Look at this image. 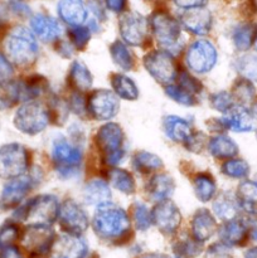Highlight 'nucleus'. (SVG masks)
Segmentation results:
<instances>
[{
	"mask_svg": "<svg viewBox=\"0 0 257 258\" xmlns=\"http://www.w3.org/2000/svg\"><path fill=\"white\" fill-rule=\"evenodd\" d=\"M133 163L136 170L144 174L151 173V171L159 170L160 168H163V161H161V159L159 156H156L155 154L148 153V151H139L134 156Z\"/></svg>",
	"mask_w": 257,
	"mask_h": 258,
	"instance_id": "36",
	"label": "nucleus"
},
{
	"mask_svg": "<svg viewBox=\"0 0 257 258\" xmlns=\"http://www.w3.org/2000/svg\"><path fill=\"white\" fill-rule=\"evenodd\" d=\"M88 112L100 121H107L115 117L120 103L117 96L108 90H98L91 93L87 101Z\"/></svg>",
	"mask_w": 257,
	"mask_h": 258,
	"instance_id": "10",
	"label": "nucleus"
},
{
	"mask_svg": "<svg viewBox=\"0 0 257 258\" xmlns=\"http://www.w3.org/2000/svg\"><path fill=\"white\" fill-rule=\"evenodd\" d=\"M59 202L52 194H42L33 198L23 209L22 219L28 226H50L58 219Z\"/></svg>",
	"mask_w": 257,
	"mask_h": 258,
	"instance_id": "3",
	"label": "nucleus"
},
{
	"mask_svg": "<svg viewBox=\"0 0 257 258\" xmlns=\"http://www.w3.org/2000/svg\"><path fill=\"white\" fill-rule=\"evenodd\" d=\"M194 191H196L197 198L203 203L212 201L216 196V181L213 176L208 173H199L193 180Z\"/></svg>",
	"mask_w": 257,
	"mask_h": 258,
	"instance_id": "33",
	"label": "nucleus"
},
{
	"mask_svg": "<svg viewBox=\"0 0 257 258\" xmlns=\"http://www.w3.org/2000/svg\"><path fill=\"white\" fill-rule=\"evenodd\" d=\"M181 24L186 30L196 35L208 34L212 28V15L209 10L203 8L188 9L180 18Z\"/></svg>",
	"mask_w": 257,
	"mask_h": 258,
	"instance_id": "18",
	"label": "nucleus"
},
{
	"mask_svg": "<svg viewBox=\"0 0 257 258\" xmlns=\"http://www.w3.org/2000/svg\"><path fill=\"white\" fill-rule=\"evenodd\" d=\"M165 92L169 97L175 102L184 106H194L198 103V98L196 95L189 92L188 90L183 88L179 85H168L165 88Z\"/></svg>",
	"mask_w": 257,
	"mask_h": 258,
	"instance_id": "38",
	"label": "nucleus"
},
{
	"mask_svg": "<svg viewBox=\"0 0 257 258\" xmlns=\"http://www.w3.org/2000/svg\"><path fill=\"white\" fill-rule=\"evenodd\" d=\"M254 93H256V90L248 80H239L233 86L231 95L233 100H237L238 102L248 103L254 98Z\"/></svg>",
	"mask_w": 257,
	"mask_h": 258,
	"instance_id": "39",
	"label": "nucleus"
},
{
	"mask_svg": "<svg viewBox=\"0 0 257 258\" xmlns=\"http://www.w3.org/2000/svg\"><path fill=\"white\" fill-rule=\"evenodd\" d=\"M83 198L86 203L91 206H106L111 201L110 186L101 179H93L86 184L83 189Z\"/></svg>",
	"mask_w": 257,
	"mask_h": 258,
	"instance_id": "24",
	"label": "nucleus"
},
{
	"mask_svg": "<svg viewBox=\"0 0 257 258\" xmlns=\"http://www.w3.org/2000/svg\"><path fill=\"white\" fill-rule=\"evenodd\" d=\"M254 29L251 24H243L237 27L233 33V43L238 50H247L251 48L254 40Z\"/></svg>",
	"mask_w": 257,
	"mask_h": 258,
	"instance_id": "37",
	"label": "nucleus"
},
{
	"mask_svg": "<svg viewBox=\"0 0 257 258\" xmlns=\"http://www.w3.org/2000/svg\"><path fill=\"white\" fill-rule=\"evenodd\" d=\"M133 219L139 231H146L153 224L151 212L143 203H135L133 207Z\"/></svg>",
	"mask_w": 257,
	"mask_h": 258,
	"instance_id": "41",
	"label": "nucleus"
},
{
	"mask_svg": "<svg viewBox=\"0 0 257 258\" xmlns=\"http://www.w3.org/2000/svg\"><path fill=\"white\" fill-rule=\"evenodd\" d=\"M237 70L247 78L257 81V57L256 55H246L239 58L237 62Z\"/></svg>",
	"mask_w": 257,
	"mask_h": 258,
	"instance_id": "45",
	"label": "nucleus"
},
{
	"mask_svg": "<svg viewBox=\"0 0 257 258\" xmlns=\"http://www.w3.org/2000/svg\"><path fill=\"white\" fill-rule=\"evenodd\" d=\"M49 125V112L43 103L29 101L20 106L14 116V126L27 135H37Z\"/></svg>",
	"mask_w": 257,
	"mask_h": 258,
	"instance_id": "4",
	"label": "nucleus"
},
{
	"mask_svg": "<svg viewBox=\"0 0 257 258\" xmlns=\"http://www.w3.org/2000/svg\"><path fill=\"white\" fill-rule=\"evenodd\" d=\"M244 258H257V247L248 249L244 254Z\"/></svg>",
	"mask_w": 257,
	"mask_h": 258,
	"instance_id": "53",
	"label": "nucleus"
},
{
	"mask_svg": "<svg viewBox=\"0 0 257 258\" xmlns=\"http://www.w3.org/2000/svg\"><path fill=\"white\" fill-rule=\"evenodd\" d=\"M111 85L115 91V95L123 100L134 101L139 97V90L135 82L122 73H115L111 76Z\"/></svg>",
	"mask_w": 257,
	"mask_h": 258,
	"instance_id": "31",
	"label": "nucleus"
},
{
	"mask_svg": "<svg viewBox=\"0 0 257 258\" xmlns=\"http://www.w3.org/2000/svg\"><path fill=\"white\" fill-rule=\"evenodd\" d=\"M253 4H254V7H256V9H257V0H253Z\"/></svg>",
	"mask_w": 257,
	"mask_h": 258,
	"instance_id": "57",
	"label": "nucleus"
},
{
	"mask_svg": "<svg viewBox=\"0 0 257 258\" xmlns=\"http://www.w3.org/2000/svg\"><path fill=\"white\" fill-rule=\"evenodd\" d=\"M144 66L149 75L159 83L171 85L178 78V66L175 58L164 50H153L144 57Z\"/></svg>",
	"mask_w": 257,
	"mask_h": 258,
	"instance_id": "7",
	"label": "nucleus"
},
{
	"mask_svg": "<svg viewBox=\"0 0 257 258\" xmlns=\"http://www.w3.org/2000/svg\"><path fill=\"white\" fill-rule=\"evenodd\" d=\"M111 58L123 71H131L135 67V57L127 45L122 42H115L110 47Z\"/></svg>",
	"mask_w": 257,
	"mask_h": 258,
	"instance_id": "34",
	"label": "nucleus"
},
{
	"mask_svg": "<svg viewBox=\"0 0 257 258\" xmlns=\"http://www.w3.org/2000/svg\"><path fill=\"white\" fill-rule=\"evenodd\" d=\"M58 221H59L60 227L72 236H80L88 228V224H90L85 209L72 199L66 201L60 206Z\"/></svg>",
	"mask_w": 257,
	"mask_h": 258,
	"instance_id": "9",
	"label": "nucleus"
},
{
	"mask_svg": "<svg viewBox=\"0 0 257 258\" xmlns=\"http://www.w3.org/2000/svg\"><path fill=\"white\" fill-rule=\"evenodd\" d=\"M237 204L249 214H257V183L244 181L237 189Z\"/></svg>",
	"mask_w": 257,
	"mask_h": 258,
	"instance_id": "29",
	"label": "nucleus"
},
{
	"mask_svg": "<svg viewBox=\"0 0 257 258\" xmlns=\"http://www.w3.org/2000/svg\"><path fill=\"white\" fill-rule=\"evenodd\" d=\"M208 150L214 158L229 159L238 154V146L228 136L218 135L209 140Z\"/></svg>",
	"mask_w": 257,
	"mask_h": 258,
	"instance_id": "28",
	"label": "nucleus"
},
{
	"mask_svg": "<svg viewBox=\"0 0 257 258\" xmlns=\"http://www.w3.org/2000/svg\"><path fill=\"white\" fill-rule=\"evenodd\" d=\"M247 229H248V236L251 237L252 241L257 242V219L251 218L246 221Z\"/></svg>",
	"mask_w": 257,
	"mask_h": 258,
	"instance_id": "52",
	"label": "nucleus"
},
{
	"mask_svg": "<svg viewBox=\"0 0 257 258\" xmlns=\"http://www.w3.org/2000/svg\"><path fill=\"white\" fill-rule=\"evenodd\" d=\"M178 85L181 86L183 88L188 90L189 92H191L193 95H198V93L202 92L203 87H202L201 82H199L197 78H194L193 76H190L186 72H181L180 75H178Z\"/></svg>",
	"mask_w": 257,
	"mask_h": 258,
	"instance_id": "47",
	"label": "nucleus"
},
{
	"mask_svg": "<svg viewBox=\"0 0 257 258\" xmlns=\"http://www.w3.org/2000/svg\"><path fill=\"white\" fill-rule=\"evenodd\" d=\"M217 231V222L212 213L207 209H199L191 219V234L197 242L208 241Z\"/></svg>",
	"mask_w": 257,
	"mask_h": 258,
	"instance_id": "19",
	"label": "nucleus"
},
{
	"mask_svg": "<svg viewBox=\"0 0 257 258\" xmlns=\"http://www.w3.org/2000/svg\"><path fill=\"white\" fill-rule=\"evenodd\" d=\"M204 143H206V136L202 135V133H199L193 134L185 144H188L186 146H188L189 150L194 151V153H198V151H201L203 149Z\"/></svg>",
	"mask_w": 257,
	"mask_h": 258,
	"instance_id": "48",
	"label": "nucleus"
},
{
	"mask_svg": "<svg viewBox=\"0 0 257 258\" xmlns=\"http://www.w3.org/2000/svg\"><path fill=\"white\" fill-rule=\"evenodd\" d=\"M108 183L126 196H133L136 190L135 179L128 171L123 169H111L108 171Z\"/></svg>",
	"mask_w": 257,
	"mask_h": 258,
	"instance_id": "32",
	"label": "nucleus"
},
{
	"mask_svg": "<svg viewBox=\"0 0 257 258\" xmlns=\"http://www.w3.org/2000/svg\"><path fill=\"white\" fill-rule=\"evenodd\" d=\"M253 111H254V113H257V100L254 101V103H253Z\"/></svg>",
	"mask_w": 257,
	"mask_h": 258,
	"instance_id": "56",
	"label": "nucleus"
},
{
	"mask_svg": "<svg viewBox=\"0 0 257 258\" xmlns=\"http://www.w3.org/2000/svg\"><path fill=\"white\" fill-rule=\"evenodd\" d=\"M70 38L72 44L78 49H82L87 45L88 40L91 38V30L87 27H73L70 30Z\"/></svg>",
	"mask_w": 257,
	"mask_h": 258,
	"instance_id": "46",
	"label": "nucleus"
},
{
	"mask_svg": "<svg viewBox=\"0 0 257 258\" xmlns=\"http://www.w3.org/2000/svg\"><path fill=\"white\" fill-rule=\"evenodd\" d=\"M22 97V83L13 80L0 81V110H8L19 102Z\"/></svg>",
	"mask_w": 257,
	"mask_h": 258,
	"instance_id": "30",
	"label": "nucleus"
},
{
	"mask_svg": "<svg viewBox=\"0 0 257 258\" xmlns=\"http://www.w3.org/2000/svg\"><path fill=\"white\" fill-rule=\"evenodd\" d=\"M54 234L49 226H28L23 234L22 243L33 254H44L52 248Z\"/></svg>",
	"mask_w": 257,
	"mask_h": 258,
	"instance_id": "15",
	"label": "nucleus"
},
{
	"mask_svg": "<svg viewBox=\"0 0 257 258\" xmlns=\"http://www.w3.org/2000/svg\"><path fill=\"white\" fill-rule=\"evenodd\" d=\"M163 126L166 136L175 143L185 144L188 139L193 135L190 123L178 116L170 115L164 117Z\"/></svg>",
	"mask_w": 257,
	"mask_h": 258,
	"instance_id": "25",
	"label": "nucleus"
},
{
	"mask_svg": "<svg viewBox=\"0 0 257 258\" xmlns=\"http://www.w3.org/2000/svg\"><path fill=\"white\" fill-rule=\"evenodd\" d=\"M29 166V153L18 143L7 144L0 148V178H19L25 174Z\"/></svg>",
	"mask_w": 257,
	"mask_h": 258,
	"instance_id": "6",
	"label": "nucleus"
},
{
	"mask_svg": "<svg viewBox=\"0 0 257 258\" xmlns=\"http://www.w3.org/2000/svg\"><path fill=\"white\" fill-rule=\"evenodd\" d=\"M3 52L8 62L18 67H29L38 58V43L35 37L25 27H14L3 40Z\"/></svg>",
	"mask_w": 257,
	"mask_h": 258,
	"instance_id": "1",
	"label": "nucleus"
},
{
	"mask_svg": "<svg viewBox=\"0 0 257 258\" xmlns=\"http://www.w3.org/2000/svg\"><path fill=\"white\" fill-rule=\"evenodd\" d=\"M256 136H257V134H256Z\"/></svg>",
	"mask_w": 257,
	"mask_h": 258,
	"instance_id": "58",
	"label": "nucleus"
},
{
	"mask_svg": "<svg viewBox=\"0 0 257 258\" xmlns=\"http://www.w3.org/2000/svg\"><path fill=\"white\" fill-rule=\"evenodd\" d=\"M222 171L227 176L233 179H242L246 178L249 174L248 164L241 159H232V160L226 161L222 166Z\"/></svg>",
	"mask_w": 257,
	"mask_h": 258,
	"instance_id": "40",
	"label": "nucleus"
},
{
	"mask_svg": "<svg viewBox=\"0 0 257 258\" xmlns=\"http://www.w3.org/2000/svg\"><path fill=\"white\" fill-rule=\"evenodd\" d=\"M32 189V181L28 176H19L12 179L5 184L0 197V208L10 211L19 206Z\"/></svg>",
	"mask_w": 257,
	"mask_h": 258,
	"instance_id": "16",
	"label": "nucleus"
},
{
	"mask_svg": "<svg viewBox=\"0 0 257 258\" xmlns=\"http://www.w3.org/2000/svg\"><path fill=\"white\" fill-rule=\"evenodd\" d=\"M140 258H168L164 254H156V253H150V254H145V256L140 257Z\"/></svg>",
	"mask_w": 257,
	"mask_h": 258,
	"instance_id": "54",
	"label": "nucleus"
},
{
	"mask_svg": "<svg viewBox=\"0 0 257 258\" xmlns=\"http://www.w3.org/2000/svg\"><path fill=\"white\" fill-rule=\"evenodd\" d=\"M30 27L37 37L43 42H54L62 34V27L59 23L52 17L43 14H37L30 19Z\"/></svg>",
	"mask_w": 257,
	"mask_h": 258,
	"instance_id": "20",
	"label": "nucleus"
},
{
	"mask_svg": "<svg viewBox=\"0 0 257 258\" xmlns=\"http://www.w3.org/2000/svg\"><path fill=\"white\" fill-rule=\"evenodd\" d=\"M96 141L107 165L115 166L120 163L123 158V131L120 125L113 122L102 125L98 128Z\"/></svg>",
	"mask_w": 257,
	"mask_h": 258,
	"instance_id": "5",
	"label": "nucleus"
},
{
	"mask_svg": "<svg viewBox=\"0 0 257 258\" xmlns=\"http://www.w3.org/2000/svg\"><path fill=\"white\" fill-rule=\"evenodd\" d=\"M175 251L178 253V256L183 258H194L198 256L202 251V247L199 242H197L196 239H184L180 241L175 246Z\"/></svg>",
	"mask_w": 257,
	"mask_h": 258,
	"instance_id": "44",
	"label": "nucleus"
},
{
	"mask_svg": "<svg viewBox=\"0 0 257 258\" xmlns=\"http://www.w3.org/2000/svg\"><path fill=\"white\" fill-rule=\"evenodd\" d=\"M96 234L103 239H118L130 231V219L123 209L112 204L98 207L92 222Z\"/></svg>",
	"mask_w": 257,
	"mask_h": 258,
	"instance_id": "2",
	"label": "nucleus"
},
{
	"mask_svg": "<svg viewBox=\"0 0 257 258\" xmlns=\"http://www.w3.org/2000/svg\"><path fill=\"white\" fill-rule=\"evenodd\" d=\"M213 211L218 218L231 221L237 214V202L229 194L223 193L214 201Z\"/></svg>",
	"mask_w": 257,
	"mask_h": 258,
	"instance_id": "35",
	"label": "nucleus"
},
{
	"mask_svg": "<svg viewBox=\"0 0 257 258\" xmlns=\"http://www.w3.org/2000/svg\"><path fill=\"white\" fill-rule=\"evenodd\" d=\"M209 102H211L212 107H213L214 110L219 111V112L227 113L232 107H234V100L233 97H232V95L228 92H224V91L213 93V95L209 97Z\"/></svg>",
	"mask_w": 257,
	"mask_h": 258,
	"instance_id": "42",
	"label": "nucleus"
},
{
	"mask_svg": "<svg viewBox=\"0 0 257 258\" xmlns=\"http://www.w3.org/2000/svg\"><path fill=\"white\" fill-rule=\"evenodd\" d=\"M217 58H218V53L213 43L201 39L194 42L189 47L185 55V62L189 70L199 75H204L212 71V68L216 66Z\"/></svg>",
	"mask_w": 257,
	"mask_h": 258,
	"instance_id": "8",
	"label": "nucleus"
},
{
	"mask_svg": "<svg viewBox=\"0 0 257 258\" xmlns=\"http://www.w3.org/2000/svg\"><path fill=\"white\" fill-rule=\"evenodd\" d=\"M175 183L168 174H156L150 179L148 185V194L151 199L158 202L168 201L174 193Z\"/></svg>",
	"mask_w": 257,
	"mask_h": 258,
	"instance_id": "26",
	"label": "nucleus"
},
{
	"mask_svg": "<svg viewBox=\"0 0 257 258\" xmlns=\"http://www.w3.org/2000/svg\"><path fill=\"white\" fill-rule=\"evenodd\" d=\"M150 27L156 40L163 45H174L180 37V24L165 12L154 13L150 18Z\"/></svg>",
	"mask_w": 257,
	"mask_h": 258,
	"instance_id": "12",
	"label": "nucleus"
},
{
	"mask_svg": "<svg viewBox=\"0 0 257 258\" xmlns=\"http://www.w3.org/2000/svg\"><path fill=\"white\" fill-rule=\"evenodd\" d=\"M127 0H106V5L110 10L115 13H121L126 8Z\"/></svg>",
	"mask_w": 257,
	"mask_h": 258,
	"instance_id": "50",
	"label": "nucleus"
},
{
	"mask_svg": "<svg viewBox=\"0 0 257 258\" xmlns=\"http://www.w3.org/2000/svg\"><path fill=\"white\" fill-rule=\"evenodd\" d=\"M253 45H254V49L257 50V30H256V34H254V40H253Z\"/></svg>",
	"mask_w": 257,
	"mask_h": 258,
	"instance_id": "55",
	"label": "nucleus"
},
{
	"mask_svg": "<svg viewBox=\"0 0 257 258\" xmlns=\"http://www.w3.org/2000/svg\"><path fill=\"white\" fill-rule=\"evenodd\" d=\"M92 75L90 70L80 60L72 63L68 73V82L71 87L75 88L78 92H87L92 86Z\"/></svg>",
	"mask_w": 257,
	"mask_h": 258,
	"instance_id": "27",
	"label": "nucleus"
},
{
	"mask_svg": "<svg viewBox=\"0 0 257 258\" xmlns=\"http://www.w3.org/2000/svg\"><path fill=\"white\" fill-rule=\"evenodd\" d=\"M120 33L127 44L143 45L148 40L149 24L139 13H126L120 19Z\"/></svg>",
	"mask_w": 257,
	"mask_h": 258,
	"instance_id": "11",
	"label": "nucleus"
},
{
	"mask_svg": "<svg viewBox=\"0 0 257 258\" xmlns=\"http://www.w3.org/2000/svg\"><path fill=\"white\" fill-rule=\"evenodd\" d=\"M50 253L52 258H85L87 244L80 236L66 234L53 242Z\"/></svg>",
	"mask_w": 257,
	"mask_h": 258,
	"instance_id": "17",
	"label": "nucleus"
},
{
	"mask_svg": "<svg viewBox=\"0 0 257 258\" xmlns=\"http://www.w3.org/2000/svg\"><path fill=\"white\" fill-rule=\"evenodd\" d=\"M178 7L184 9H194V8H203L207 4V0H174Z\"/></svg>",
	"mask_w": 257,
	"mask_h": 258,
	"instance_id": "49",
	"label": "nucleus"
},
{
	"mask_svg": "<svg viewBox=\"0 0 257 258\" xmlns=\"http://www.w3.org/2000/svg\"><path fill=\"white\" fill-rule=\"evenodd\" d=\"M57 10L60 19L72 27H80L87 19V8L82 0H60Z\"/></svg>",
	"mask_w": 257,
	"mask_h": 258,
	"instance_id": "22",
	"label": "nucleus"
},
{
	"mask_svg": "<svg viewBox=\"0 0 257 258\" xmlns=\"http://www.w3.org/2000/svg\"><path fill=\"white\" fill-rule=\"evenodd\" d=\"M219 236L222 242L227 246H241L248 236L246 221L236 218L227 221V223L219 229Z\"/></svg>",
	"mask_w": 257,
	"mask_h": 258,
	"instance_id": "23",
	"label": "nucleus"
},
{
	"mask_svg": "<svg viewBox=\"0 0 257 258\" xmlns=\"http://www.w3.org/2000/svg\"><path fill=\"white\" fill-rule=\"evenodd\" d=\"M151 216H153V224H155L159 231L164 234L175 233L180 226V211L169 199L159 202L154 211L151 212Z\"/></svg>",
	"mask_w": 257,
	"mask_h": 258,
	"instance_id": "14",
	"label": "nucleus"
},
{
	"mask_svg": "<svg viewBox=\"0 0 257 258\" xmlns=\"http://www.w3.org/2000/svg\"><path fill=\"white\" fill-rule=\"evenodd\" d=\"M52 158L58 171L60 174H70L80 165L82 160V154L77 146L67 143L65 139H59L53 143Z\"/></svg>",
	"mask_w": 257,
	"mask_h": 258,
	"instance_id": "13",
	"label": "nucleus"
},
{
	"mask_svg": "<svg viewBox=\"0 0 257 258\" xmlns=\"http://www.w3.org/2000/svg\"><path fill=\"white\" fill-rule=\"evenodd\" d=\"M18 238H19V228L17 224L5 223L4 226L0 227V249L14 246Z\"/></svg>",
	"mask_w": 257,
	"mask_h": 258,
	"instance_id": "43",
	"label": "nucleus"
},
{
	"mask_svg": "<svg viewBox=\"0 0 257 258\" xmlns=\"http://www.w3.org/2000/svg\"><path fill=\"white\" fill-rule=\"evenodd\" d=\"M0 258H23V257H22V253H20V251L17 248V247L9 246L2 249Z\"/></svg>",
	"mask_w": 257,
	"mask_h": 258,
	"instance_id": "51",
	"label": "nucleus"
},
{
	"mask_svg": "<svg viewBox=\"0 0 257 258\" xmlns=\"http://www.w3.org/2000/svg\"><path fill=\"white\" fill-rule=\"evenodd\" d=\"M222 123L232 131L246 133L253 128L254 116L243 106H234L227 112L226 117L222 118Z\"/></svg>",
	"mask_w": 257,
	"mask_h": 258,
	"instance_id": "21",
	"label": "nucleus"
}]
</instances>
